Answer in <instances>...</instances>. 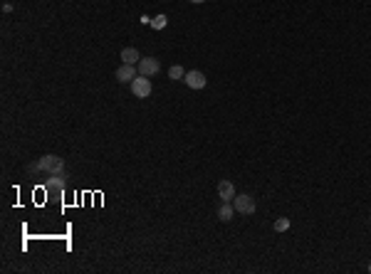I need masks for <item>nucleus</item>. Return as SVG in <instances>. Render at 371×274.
<instances>
[{"instance_id": "obj_1", "label": "nucleus", "mask_w": 371, "mask_h": 274, "mask_svg": "<svg viewBox=\"0 0 371 274\" xmlns=\"http://www.w3.org/2000/svg\"><path fill=\"white\" fill-rule=\"evenodd\" d=\"M28 171H37V173H45L47 178L50 176H57V173H65V163L59 156H43L37 163H30Z\"/></svg>"}, {"instance_id": "obj_2", "label": "nucleus", "mask_w": 371, "mask_h": 274, "mask_svg": "<svg viewBox=\"0 0 371 274\" xmlns=\"http://www.w3.org/2000/svg\"><path fill=\"white\" fill-rule=\"evenodd\" d=\"M233 205H235V213L238 215H253L257 210V203L253 195H248V193H240V195H235L233 198Z\"/></svg>"}, {"instance_id": "obj_3", "label": "nucleus", "mask_w": 371, "mask_h": 274, "mask_svg": "<svg viewBox=\"0 0 371 274\" xmlns=\"http://www.w3.org/2000/svg\"><path fill=\"white\" fill-rule=\"evenodd\" d=\"M131 92H134L136 99H146V96H151V77L139 74V77L131 82Z\"/></svg>"}, {"instance_id": "obj_4", "label": "nucleus", "mask_w": 371, "mask_h": 274, "mask_svg": "<svg viewBox=\"0 0 371 274\" xmlns=\"http://www.w3.org/2000/svg\"><path fill=\"white\" fill-rule=\"evenodd\" d=\"M136 67H139V74H143V77H154V74H158V69H161V62H158L156 57H143Z\"/></svg>"}, {"instance_id": "obj_5", "label": "nucleus", "mask_w": 371, "mask_h": 274, "mask_svg": "<svg viewBox=\"0 0 371 274\" xmlns=\"http://www.w3.org/2000/svg\"><path fill=\"white\" fill-rule=\"evenodd\" d=\"M136 77H139V67L136 65H121V67L116 69V79L121 84H131Z\"/></svg>"}, {"instance_id": "obj_6", "label": "nucleus", "mask_w": 371, "mask_h": 274, "mask_svg": "<svg viewBox=\"0 0 371 274\" xmlns=\"http://www.w3.org/2000/svg\"><path fill=\"white\" fill-rule=\"evenodd\" d=\"M183 82L188 84L191 89H203L208 79H205V74H203V72H198V69H193V72H186Z\"/></svg>"}, {"instance_id": "obj_7", "label": "nucleus", "mask_w": 371, "mask_h": 274, "mask_svg": "<svg viewBox=\"0 0 371 274\" xmlns=\"http://www.w3.org/2000/svg\"><path fill=\"white\" fill-rule=\"evenodd\" d=\"M218 195H220L223 203H233V198H235V185H233V180H220V183H218Z\"/></svg>"}, {"instance_id": "obj_8", "label": "nucleus", "mask_w": 371, "mask_h": 274, "mask_svg": "<svg viewBox=\"0 0 371 274\" xmlns=\"http://www.w3.org/2000/svg\"><path fill=\"white\" fill-rule=\"evenodd\" d=\"M121 62H124V65H139V62H141L139 50H136V47H124V50H121Z\"/></svg>"}, {"instance_id": "obj_9", "label": "nucleus", "mask_w": 371, "mask_h": 274, "mask_svg": "<svg viewBox=\"0 0 371 274\" xmlns=\"http://www.w3.org/2000/svg\"><path fill=\"white\" fill-rule=\"evenodd\" d=\"M233 213H235V205H233V203H223V205L218 207V218L223 220V222H230V220H233Z\"/></svg>"}, {"instance_id": "obj_10", "label": "nucleus", "mask_w": 371, "mask_h": 274, "mask_svg": "<svg viewBox=\"0 0 371 274\" xmlns=\"http://www.w3.org/2000/svg\"><path fill=\"white\" fill-rule=\"evenodd\" d=\"M169 77H171L173 82H178V79H183L186 77V69L181 67V65H173V67L169 69Z\"/></svg>"}, {"instance_id": "obj_11", "label": "nucleus", "mask_w": 371, "mask_h": 274, "mask_svg": "<svg viewBox=\"0 0 371 274\" xmlns=\"http://www.w3.org/2000/svg\"><path fill=\"white\" fill-rule=\"evenodd\" d=\"M272 227H275V233H285V230H290V218H277Z\"/></svg>"}, {"instance_id": "obj_12", "label": "nucleus", "mask_w": 371, "mask_h": 274, "mask_svg": "<svg viewBox=\"0 0 371 274\" xmlns=\"http://www.w3.org/2000/svg\"><path fill=\"white\" fill-rule=\"evenodd\" d=\"M166 23H169V17H166V15H156V17L151 20L154 30H163V28H166Z\"/></svg>"}, {"instance_id": "obj_13", "label": "nucleus", "mask_w": 371, "mask_h": 274, "mask_svg": "<svg viewBox=\"0 0 371 274\" xmlns=\"http://www.w3.org/2000/svg\"><path fill=\"white\" fill-rule=\"evenodd\" d=\"M191 3H196V5H200V3H205V0H191Z\"/></svg>"}, {"instance_id": "obj_14", "label": "nucleus", "mask_w": 371, "mask_h": 274, "mask_svg": "<svg viewBox=\"0 0 371 274\" xmlns=\"http://www.w3.org/2000/svg\"><path fill=\"white\" fill-rule=\"evenodd\" d=\"M369 272H371V264H369Z\"/></svg>"}]
</instances>
